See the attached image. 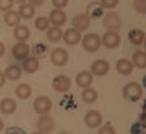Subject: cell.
<instances>
[{"mask_svg": "<svg viewBox=\"0 0 146 134\" xmlns=\"http://www.w3.org/2000/svg\"><path fill=\"white\" fill-rule=\"evenodd\" d=\"M142 95H144V90H142L141 85L136 81H131V82L126 83L122 89V96L128 101H139L142 97Z\"/></svg>", "mask_w": 146, "mask_h": 134, "instance_id": "obj_1", "label": "cell"}, {"mask_svg": "<svg viewBox=\"0 0 146 134\" xmlns=\"http://www.w3.org/2000/svg\"><path fill=\"white\" fill-rule=\"evenodd\" d=\"M81 44H83V48L85 49L89 53H94L102 46V42H100V37L95 33H86L85 35L81 37Z\"/></svg>", "mask_w": 146, "mask_h": 134, "instance_id": "obj_2", "label": "cell"}, {"mask_svg": "<svg viewBox=\"0 0 146 134\" xmlns=\"http://www.w3.org/2000/svg\"><path fill=\"white\" fill-rule=\"evenodd\" d=\"M102 23H103V27H104L107 30H113V32L119 30L121 26H122L119 14L116 12H108L106 15H103Z\"/></svg>", "mask_w": 146, "mask_h": 134, "instance_id": "obj_3", "label": "cell"}, {"mask_svg": "<svg viewBox=\"0 0 146 134\" xmlns=\"http://www.w3.org/2000/svg\"><path fill=\"white\" fill-rule=\"evenodd\" d=\"M33 109L38 114V115H44V114H50L52 109V101L48 96H44V95H41V96H37L33 101Z\"/></svg>", "mask_w": 146, "mask_h": 134, "instance_id": "obj_4", "label": "cell"}, {"mask_svg": "<svg viewBox=\"0 0 146 134\" xmlns=\"http://www.w3.org/2000/svg\"><path fill=\"white\" fill-rule=\"evenodd\" d=\"M102 46H104L108 49H114L121 44V35L118 32H113V30H106V33L100 37Z\"/></svg>", "mask_w": 146, "mask_h": 134, "instance_id": "obj_5", "label": "cell"}, {"mask_svg": "<svg viewBox=\"0 0 146 134\" xmlns=\"http://www.w3.org/2000/svg\"><path fill=\"white\" fill-rule=\"evenodd\" d=\"M71 80L66 75H57L56 77H53L52 80V87L56 93H67L71 89Z\"/></svg>", "mask_w": 146, "mask_h": 134, "instance_id": "obj_6", "label": "cell"}, {"mask_svg": "<svg viewBox=\"0 0 146 134\" xmlns=\"http://www.w3.org/2000/svg\"><path fill=\"white\" fill-rule=\"evenodd\" d=\"M50 60H51V63L57 67L65 66L67 62H69V53H67L66 49L64 48H53L50 53Z\"/></svg>", "mask_w": 146, "mask_h": 134, "instance_id": "obj_7", "label": "cell"}, {"mask_svg": "<svg viewBox=\"0 0 146 134\" xmlns=\"http://www.w3.org/2000/svg\"><path fill=\"white\" fill-rule=\"evenodd\" d=\"M36 128H37L38 132L43 134H48L55 128V120H53V118L50 114L40 115V118L37 119V123H36Z\"/></svg>", "mask_w": 146, "mask_h": 134, "instance_id": "obj_8", "label": "cell"}, {"mask_svg": "<svg viewBox=\"0 0 146 134\" xmlns=\"http://www.w3.org/2000/svg\"><path fill=\"white\" fill-rule=\"evenodd\" d=\"M84 123L88 128H98L102 125L103 116L98 110H88L84 115Z\"/></svg>", "mask_w": 146, "mask_h": 134, "instance_id": "obj_9", "label": "cell"}, {"mask_svg": "<svg viewBox=\"0 0 146 134\" xmlns=\"http://www.w3.org/2000/svg\"><path fill=\"white\" fill-rule=\"evenodd\" d=\"M109 70H111V66H109V62L106 60H102V58H99V60H95L93 63H92L90 66V72L93 76H106L107 74L109 72Z\"/></svg>", "mask_w": 146, "mask_h": 134, "instance_id": "obj_10", "label": "cell"}, {"mask_svg": "<svg viewBox=\"0 0 146 134\" xmlns=\"http://www.w3.org/2000/svg\"><path fill=\"white\" fill-rule=\"evenodd\" d=\"M29 53L31 48L27 44V42H17L12 47V56L18 61H23L24 58L29 56Z\"/></svg>", "mask_w": 146, "mask_h": 134, "instance_id": "obj_11", "label": "cell"}, {"mask_svg": "<svg viewBox=\"0 0 146 134\" xmlns=\"http://www.w3.org/2000/svg\"><path fill=\"white\" fill-rule=\"evenodd\" d=\"M72 27H74V29H76L78 32H80V33L86 32L88 28L90 27V18H89L85 13L76 14V15L72 18Z\"/></svg>", "mask_w": 146, "mask_h": 134, "instance_id": "obj_12", "label": "cell"}, {"mask_svg": "<svg viewBox=\"0 0 146 134\" xmlns=\"http://www.w3.org/2000/svg\"><path fill=\"white\" fill-rule=\"evenodd\" d=\"M22 70L27 74H35V72L38 71L40 68V61H38L37 57L35 56H28L27 58H24L22 61Z\"/></svg>", "mask_w": 146, "mask_h": 134, "instance_id": "obj_13", "label": "cell"}, {"mask_svg": "<svg viewBox=\"0 0 146 134\" xmlns=\"http://www.w3.org/2000/svg\"><path fill=\"white\" fill-rule=\"evenodd\" d=\"M81 37H83V35H81L80 32H78L74 28H69V29H66L65 32H64L62 39L67 46H75V44H78L79 42H81Z\"/></svg>", "mask_w": 146, "mask_h": 134, "instance_id": "obj_14", "label": "cell"}, {"mask_svg": "<svg viewBox=\"0 0 146 134\" xmlns=\"http://www.w3.org/2000/svg\"><path fill=\"white\" fill-rule=\"evenodd\" d=\"M48 20L53 27H61L66 23V14L62 9H53L48 15Z\"/></svg>", "mask_w": 146, "mask_h": 134, "instance_id": "obj_15", "label": "cell"}, {"mask_svg": "<svg viewBox=\"0 0 146 134\" xmlns=\"http://www.w3.org/2000/svg\"><path fill=\"white\" fill-rule=\"evenodd\" d=\"M93 75H92L90 71H80L79 74L75 77V82L76 85L81 89H86L90 87V85L93 83Z\"/></svg>", "mask_w": 146, "mask_h": 134, "instance_id": "obj_16", "label": "cell"}, {"mask_svg": "<svg viewBox=\"0 0 146 134\" xmlns=\"http://www.w3.org/2000/svg\"><path fill=\"white\" fill-rule=\"evenodd\" d=\"M17 111V101L12 97H4L0 100V113L4 115H12Z\"/></svg>", "mask_w": 146, "mask_h": 134, "instance_id": "obj_17", "label": "cell"}, {"mask_svg": "<svg viewBox=\"0 0 146 134\" xmlns=\"http://www.w3.org/2000/svg\"><path fill=\"white\" fill-rule=\"evenodd\" d=\"M133 65L132 62H131L130 60H127V58H121L116 62V70L117 72H118L119 75H122V76H128V75L132 74L133 71Z\"/></svg>", "mask_w": 146, "mask_h": 134, "instance_id": "obj_18", "label": "cell"}, {"mask_svg": "<svg viewBox=\"0 0 146 134\" xmlns=\"http://www.w3.org/2000/svg\"><path fill=\"white\" fill-rule=\"evenodd\" d=\"M13 35L18 42H27L31 37V29L27 26L23 24H18L14 27L13 29Z\"/></svg>", "mask_w": 146, "mask_h": 134, "instance_id": "obj_19", "label": "cell"}, {"mask_svg": "<svg viewBox=\"0 0 146 134\" xmlns=\"http://www.w3.org/2000/svg\"><path fill=\"white\" fill-rule=\"evenodd\" d=\"M145 38H146L145 32L142 29H140V28H133V29H131L128 32V41L133 46H141L144 43Z\"/></svg>", "mask_w": 146, "mask_h": 134, "instance_id": "obj_20", "label": "cell"}, {"mask_svg": "<svg viewBox=\"0 0 146 134\" xmlns=\"http://www.w3.org/2000/svg\"><path fill=\"white\" fill-rule=\"evenodd\" d=\"M85 14L90 19H98L100 16H103V7L100 3L98 1H92L88 4L85 10Z\"/></svg>", "mask_w": 146, "mask_h": 134, "instance_id": "obj_21", "label": "cell"}, {"mask_svg": "<svg viewBox=\"0 0 146 134\" xmlns=\"http://www.w3.org/2000/svg\"><path fill=\"white\" fill-rule=\"evenodd\" d=\"M22 74H23V70H22L21 66L18 65H9L5 68L4 75L8 80H12V81H17L22 77Z\"/></svg>", "mask_w": 146, "mask_h": 134, "instance_id": "obj_22", "label": "cell"}, {"mask_svg": "<svg viewBox=\"0 0 146 134\" xmlns=\"http://www.w3.org/2000/svg\"><path fill=\"white\" fill-rule=\"evenodd\" d=\"M32 95V86L27 82L19 83L15 87V96L21 100H27Z\"/></svg>", "mask_w": 146, "mask_h": 134, "instance_id": "obj_23", "label": "cell"}, {"mask_svg": "<svg viewBox=\"0 0 146 134\" xmlns=\"http://www.w3.org/2000/svg\"><path fill=\"white\" fill-rule=\"evenodd\" d=\"M35 13H36V8L32 7L29 3L21 4V7H19V9H18L19 16H21L22 19H26V20L33 18V16H35Z\"/></svg>", "mask_w": 146, "mask_h": 134, "instance_id": "obj_24", "label": "cell"}, {"mask_svg": "<svg viewBox=\"0 0 146 134\" xmlns=\"http://www.w3.org/2000/svg\"><path fill=\"white\" fill-rule=\"evenodd\" d=\"M64 32L61 29V27H50L47 29V39L51 43H57L62 39Z\"/></svg>", "mask_w": 146, "mask_h": 134, "instance_id": "obj_25", "label": "cell"}, {"mask_svg": "<svg viewBox=\"0 0 146 134\" xmlns=\"http://www.w3.org/2000/svg\"><path fill=\"white\" fill-rule=\"evenodd\" d=\"M98 99V93L97 90L93 87H86L83 89V93H81V100H83L85 104H93L97 101Z\"/></svg>", "mask_w": 146, "mask_h": 134, "instance_id": "obj_26", "label": "cell"}, {"mask_svg": "<svg viewBox=\"0 0 146 134\" xmlns=\"http://www.w3.org/2000/svg\"><path fill=\"white\" fill-rule=\"evenodd\" d=\"M21 16H19L18 12H14V10H8L4 14V22L7 26L9 27H15L18 24H21Z\"/></svg>", "mask_w": 146, "mask_h": 134, "instance_id": "obj_27", "label": "cell"}, {"mask_svg": "<svg viewBox=\"0 0 146 134\" xmlns=\"http://www.w3.org/2000/svg\"><path fill=\"white\" fill-rule=\"evenodd\" d=\"M132 65L137 68H146V51H136L132 55Z\"/></svg>", "mask_w": 146, "mask_h": 134, "instance_id": "obj_28", "label": "cell"}, {"mask_svg": "<svg viewBox=\"0 0 146 134\" xmlns=\"http://www.w3.org/2000/svg\"><path fill=\"white\" fill-rule=\"evenodd\" d=\"M51 26V23H50L48 18L47 16H38L37 19L35 20V27L37 28L38 30H41V32H43V30H47Z\"/></svg>", "mask_w": 146, "mask_h": 134, "instance_id": "obj_29", "label": "cell"}, {"mask_svg": "<svg viewBox=\"0 0 146 134\" xmlns=\"http://www.w3.org/2000/svg\"><path fill=\"white\" fill-rule=\"evenodd\" d=\"M131 134H146V122H137L131 125Z\"/></svg>", "mask_w": 146, "mask_h": 134, "instance_id": "obj_30", "label": "cell"}, {"mask_svg": "<svg viewBox=\"0 0 146 134\" xmlns=\"http://www.w3.org/2000/svg\"><path fill=\"white\" fill-rule=\"evenodd\" d=\"M133 8L137 13L146 14V0H133Z\"/></svg>", "mask_w": 146, "mask_h": 134, "instance_id": "obj_31", "label": "cell"}, {"mask_svg": "<svg viewBox=\"0 0 146 134\" xmlns=\"http://www.w3.org/2000/svg\"><path fill=\"white\" fill-rule=\"evenodd\" d=\"M14 5V0H0V12H8L12 10Z\"/></svg>", "mask_w": 146, "mask_h": 134, "instance_id": "obj_32", "label": "cell"}, {"mask_svg": "<svg viewBox=\"0 0 146 134\" xmlns=\"http://www.w3.org/2000/svg\"><path fill=\"white\" fill-rule=\"evenodd\" d=\"M119 0H100V4L106 9H114L118 5Z\"/></svg>", "mask_w": 146, "mask_h": 134, "instance_id": "obj_33", "label": "cell"}, {"mask_svg": "<svg viewBox=\"0 0 146 134\" xmlns=\"http://www.w3.org/2000/svg\"><path fill=\"white\" fill-rule=\"evenodd\" d=\"M98 134H116V130H114V128L111 124H106L99 128Z\"/></svg>", "mask_w": 146, "mask_h": 134, "instance_id": "obj_34", "label": "cell"}, {"mask_svg": "<svg viewBox=\"0 0 146 134\" xmlns=\"http://www.w3.org/2000/svg\"><path fill=\"white\" fill-rule=\"evenodd\" d=\"M5 134H27L21 127H9Z\"/></svg>", "mask_w": 146, "mask_h": 134, "instance_id": "obj_35", "label": "cell"}, {"mask_svg": "<svg viewBox=\"0 0 146 134\" xmlns=\"http://www.w3.org/2000/svg\"><path fill=\"white\" fill-rule=\"evenodd\" d=\"M67 3H69V0H52L55 9H64L67 5Z\"/></svg>", "mask_w": 146, "mask_h": 134, "instance_id": "obj_36", "label": "cell"}, {"mask_svg": "<svg viewBox=\"0 0 146 134\" xmlns=\"http://www.w3.org/2000/svg\"><path fill=\"white\" fill-rule=\"evenodd\" d=\"M44 52H46V46L44 44H37L35 48V53H36L35 57H41V56L44 55Z\"/></svg>", "mask_w": 146, "mask_h": 134, "instance_id": "obj_37", "label": "cell"}, {"mask_svg": "<svg viewBox=\"0 0 146 134\" xmlns=\"http://www.w3.org/2000/svg\"><path fill=\"white\" fill-rule=\"evenodd\" d=\"M28 1H29V4L32 5V7L36 8V7H41L44 3V0H28Z\"/></svg>", "mask_w": 146, "mask_h": 134, "instance_id": "obj_38", "label": "cell"}, {"mask_svg": "<svg viewBox=\"0 0 146 134\" xmlns=\"http://www.w3.org/2000/svg\"><path fill=\"white\" fill-rule=\"evenodd\" d=\"M5 81H7V77H5L4 72L0 71V87H3L5 85Z\"/></svg>", "mask_w": 146, "mask_h": 134, "instance_id": "obj_39", "label": "cell"}, {"mask_svg": "<svg viewBox=\"0 0 146 134\" xmlns=\"http://www.w3.org/2000/svg\"><path fill=\"white\" fill-rule=\"evenodd\" d=\"M4 53H5V46L3 42H0V57H3Z\"/></svg>", "mask_w": 146, "mask_h": 134, "instance_id": "obj_40", "label": "cell"}, {"mask_svg": "<svg viewBox=\"0 0 146 134\" xmlns=\"http://www.w3.org/2000/svg\"><path fill=\"white\" fill-rule=\"evenodd\" d=\"M28 0H14V3H18V4H24V3H27Z\"/></svg>", "mask_w": 146, "mask_h": 134, "instance_id": "obj_41", "label": "cell"}, {"mask_svg": "<svg viewBox=\"0 0 146 134\" xmlns=\"http://www.w3.org/2000/svg\"><path fill=\"white\" fill-rule=\"evenodd\" d=\"M142 86H144V87L146 89V75L144 77H142Z\"/></svg>", "mask_w": 146, "mask_h": 134, "instance_id": "obj_42", "label": "cell"}, {"mask_svg": "<svg viewBox=\"0 0 146 134\" xmlns=\"http://www.w3.org/2000/svg\"><path fill=\"white\" fill-rule=\"evenodd\" d=\"M3 128H4V123H3V120L0 119V132L3 130Z\"/></svg>", "mask_w": 146, "mask_h": 134, "instance_id": "obj_43", "label": "cell"}, {"mask_svg": "<svg viewBox=\"0 0 146 134\" xmlns=\"http://www.w3.org/2000/svg\"><path fill=\"white\" fill-rule=\"evenodd\" d=\"M142 44H144V48H145V51H146V38H145V41H144V43H142Z\"/></svg>", "mask_w": 146, "mask_h": 134, "instance_id": "obj_44", "label": "cell"}, {"mask_svg": "<svg viewBox=\"0 0 146 134\" xmlns=\"http://www.w3.org/2000/svg\"><path fill=\"white\" fill-rule=\"evenodd\" d=\"M31 134H43V133H41V132H38V130H37V132H33V133H31Z\"/></svg>", "mask_w": 146, "mask_h": 134, "instance_id": "obj_45", "label": "cell"}, {"mask_svg": "<svg viewBox=\"0 0 146 134\" xmlns=\"http://www.w3.org/2000/svg\"><path fill=\"white\" fill-rule=\"evenodd\" d=\"M57 134H70V133H67V132H60V133H57Z\"/></svg>", "mask_w": 146, "mask_h": 134, "instance_id": "obj_46", "label": "cell"}]
</instances>
